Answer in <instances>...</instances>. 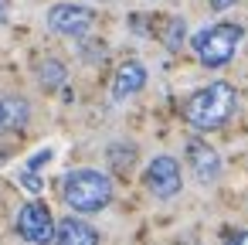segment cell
<instances>
[{
    "instance_id": "obj_1",
    "label": "cell",
    "mask_w": 248,
    "mask_h": 245,
    "mask_svg": "<svg viewBox=\"0 0 248 245\" xmlns=\"http://www.w3.org/2000/svg\"><path fill=\"white\" fill-rule=\"evenodd\" d=\"M234 102H238V96L228 82H211V85H204L201 92H194L187 99L184 116L194 130H217L231 119Z\"/></svg>"
},
{
    "instance_id": "obj_6",
    "label": "cell",
    "mask_w": 248,
    "mask_h": 245,
    "mask_svg": "<svg viewBox=\"0 0 248 245\" xmlns=\"http://www.w3.org/2000/svg\"><path fill=\"white\" fill-rule=\"evenodd\" d=\"M95 24V11L85 4H55L48 11V28L65 38H85Z\"/></svg>"
},
{
    "instance_id": "obj_10",
    "label": "cell",
    "mask_w": 248,
    "mask_h": 245,
    "mask_svg": "<svg viewBox=\"0 0 248 245\" xmlns=\"http://www.w3.org/2000/svg\"><path fill=\"white\" fill-rule=\"evenodd\" d=\"M65 79H68V72H65V65H62V62L48 58V62H41V65H38V82H41L45 89H58Z\"/></svg>"
},
{
    "instance_id": "obj_7",
    "label": "cell",
    "mask_w": 248,
    "mask_h": 245,
    "mask_svg": "<svg viewBox=\"0 0 248 245\" xmlns=\"http://www.w3.org/2000/svg\"><path fill=\"white\" fill-rule=\"evenodd\" d=\"M187 163H190V170H194V177H197L201 184H211V180L221 177V157H217V150H214L211 143H204V140H190V143H187Z\"/></svg>"
},
{
    "instance_id": "obj_17",
    "label": "cell",
    "mask_w": 248,
    "mask_h": 245,
    "mask_svg": "<svg viewBox=\"0 0 248 245\" xmlns=\"http://www.w3.org/2000/svg\"><path fill=\"white\" fill-rule=\"evenodd\" d=\"M11 17V0H0V24Z\"/></svg>"
},
{
    "instance_id": "obj_3",
    "label": "cell",
    "mask_w": 248,
    "mask_h": 245,
    "mask_svg": "<svg viewBox=\"0 0 248 245\" xmlns=\"http://www.w3.org/2000/svg\"><path fill=\"white\" fill-rule=\"evenodd\" d=\"M241 34L245 28L241 24H231V21H217L211 28H201L194 38H190V51L201 65L207 68H221L234 58L238 45H241Z\"/></svg>"
},
{
    "instance_id": "obj_8",
    "label": "cell",
    "mask_w": 248,
    "mask_h": 245,
    "mask_svg": "<svg viewBox=\"0 0 248 245\" xmlns=\"http://www.w3.org/2000/svg\"><path fill=\"white\" fill-rule=\"evenodd\" d=\"M55 245H99V231L82 218H62L55 225Z\"/></svg>"
},
{
    "instance_id": "obj_18",
    "label": "cell",
    "mask_w": 248,
    "mask_h": 245,
    "mask_svg": "<svg viewBox=\"0 0 248 245\" xmlns=\"http://www.w3.org/2000/svg\"><path fill=\"white\" fill-rule=\"evenodd\" d=\"M7 130V116H4V99H0V133Z\"/></svg>"
},
{
    "instance_id": "obj_16",
    "label": "cell",
    "mask_w": 248,
    "mask_h": 245,
    "mask_svg": "<svg viewBox=\"0 0 248 245\" xmlns=\"http://www.w3.org/2000/svg\"><path fill=\"white\" fill-rule=\"evenodd\" d=\"M234 4H238V0H211L214 11H228V7H234Z\"/></svg>"
},
{
    "instance_id": "obj_13",
    "label": "cell",
    "mask_w": 248,
    "mask_h": 245,
    "mask_svg": "<svg viewBox=\"0 0 248 245\" xmlns=\"http://www.w3.org/2000/svg\"><path fill=\"white\" fill-rule=\"evenodd\" d=\"M224 245H248V231H245V228L228 231V235H224Z\"/></svg>"
},
{
    "instance_id": "obj_11",
    "label": "cell",
    "mask_w": 248,
    "mask_h": 245,
    "mask_svg": "<svg viewBox=\"0 0 248 245\" xmlns=\"http://www.w3.org/2000/svg\"><path fill=\"white\" fill-rule=\"evenodd\" d=\"M4 116H7V130H21L31 116L24 99H4Z\"/></svg>"
},
{
    "instance_id": "obj_5",
    "label": "cell",
    "mask_w": 248,
    "mask_h": 245,
    "mask_svg": "<svg viewBox=\"0 0 248 245\" xmlns=\"http://www.w3.org/2000/svg\"><path fill=\"white\" fill-rule=\"evenodd\" d=\"M143 184L150 187L153 197L167 201V197H177L180 187H184V177H180V163L170 157V153H160L146 163V174H143Z\"/></svg>"
},
{
    "instance_id": "obj_14",
    "label": "cell",
    "mask_w": 248,
    "mask_h": 245,
    "mask_svg": "<svg viewBox=\"0 0 248 245\" xmlns=\"http://www.w3.org/2000/svg\"><path fill=\"white\" fill-rule=\"evenodd\" d=\"M45 160H51V150H41V153H34V157L28 160V170H41V167H45Z\"/></svg>"
},
{
    "instance_id": "obj_2",
    "label": "cell",
    "mask_w": 248,
    "mask_h": 245,
    "mask_svg": "<svg viewBox=\"0 0 248 245\" xmlns=\"http://www.w3.org/2000/svg\"><path fill=\"white\" fill-rule=\"evenodd\" d=\"M62 201L78 214H95L112 201V180L102 170H72L62 177Z\"/></svg>"
},
{
    "instance_id": "obj_4",
    "label": "cell",
    "mask_w": 248,
    "mask_h": 245,
    "mask_svg": "<svg viewBox=\"0 0 248 245\" xmlns=\"http://www.w3.org/2000/svg\"><path fill=\"white\" fill-rule=\"evenodd\" d=\"M17 235L28 245H51L55 242V218L45 201H28L17 211Z\"/></svg>"
},
{
    "instance_id": "obj_12",
    "label": "cell",
    "mask_w": 248,
    "mask_h": 245,
    "mask_svg": "<svg viewBox=\"0 0 248 245\" xmlns=\"http://www.w3.org/2000/svg\"><path fill=\"white\" fill-rule=\"evenodd\" d=\"M184 28H187L184 17H170V21H167V28H163L160 38H163V45H167L170 51H177V48L184 45Z\"/></svg>"
},
{
    "instance_id": "obj_15",
    "label": "cell",
    "mask_w": 248,
    "mask_h": 245,
    "mask_svg": "<svg viewBox=\"0 0 248 245\" xmlns=\"http://www.w3.org/2000/svg\"><path fill=\"white\" fill-rule=\"evenodd\" d=\"M99 51H106V45H95V48L85 45V48H82V58H85V62H99V58H102Z\"/></svg>"
},
{
    "instance_id": "obj_9",
    "label": "cell",
    "mask_w": 248,
    "mask_h": 245,
    "mask_svg": "<svg viewBox=\"0 0 248 245\" xmlns=\"http://www.w3.org/2000/svg\"><path fill=\"white\" fill-rule=\"evenodd\" d=\"M143 85H146V68L140 62H123L119 72H116V79H112V99L123 102V99L136 96Z\"/></svg>"
},
{
    "instance_id": "obj_19",
    "label": "cell",
    "mask_w": 248,
    "mask_h": 245,
    "mask_svg": "<svg viewBox=\"0 0 248 245\" xmlns=\"http://www.w3.org/2000/svg\"><path fill=\"white\" fill-rule=\"evenodd\" d=\"M4 157H7V150H4V147H0V160H4Z\"/></svg>"
}]
</instances>
